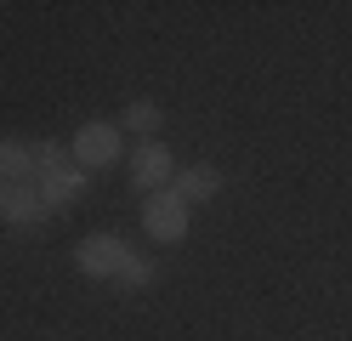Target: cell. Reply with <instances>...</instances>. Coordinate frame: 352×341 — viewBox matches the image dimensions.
<instances>
[{"instance_id":"cell-6","label":"cell","mask_w":352,"mask_h":341,"mask_svg":"<svg viewBox=\"0 0 352 341\" xmlns=\"http://www.w3.org/2000/svg\"><path fill=\"white\" fill-rule=\"evenodd\" d=\"M85 194V171L69 165V171H57V176H40V199H46V211H63V205H74Z\"/></svg>"},{"instance_id":"cell-2","label":"cell","mask_w":352,"mask_h":341,"mask_svg":"<svg viewBox=\"0 0 352 341\" xmlns=\"http://www.w3.org/2000/svg\"><path fill=\"white\" fill-rule=\"evenodd\" d=\"M142 227L160 245H176V239H188V199L176 194V188H160V194H148L142 205Z\"/></svg>"},{"instance_id":"cell-3","label":"cell","mask_w":352,"mask_h":341,"mask_svg":"<svg viewBox=\"0 0 352 341\" xmlns=\"http://www.w3.org/2000/svg\"><path fill=\"white\" fill-rule=\"evenodd\" d=\"M125 256H131V250H125V239H120V234H91V239L74 250L80 273H91V279H114Z\"/></svg>"},{"instance_id":"cell-10","label":"cell","mask_w":352,"mask_h":341,"mask_svg":"<svg viewBox=\"0 0 352 341\" xmlns=\"http://www.w3.org/2000/svg\"><path fill=\"white\" fill-rule=\"evenodd\" d=\"M34 165H40V176H57V171L74 165V154H69V143H40L34 148Z\"/></svg>"},{"instance_id":"cell-1","label":"cell","mask_w":352,"mask_h":341,"mask_svg":"<svg viewBox=\"0 0 352 341\" xmlns=\"http://www.w3.org/2000/svg\"><path fill=\"white\" fill-rule=\"evenodd\" d=\"M120 148H125V131H120V125H108V120H85V125L74 131V143H69V154H74V165H80V171H102V165H114Z\"/></svg>"},{"instance_id":"cell-9","label":"cell","mask_w":352,"mask_h":341,"mask_svg":"<svg viewBox=\"0 0 352 341\" xmlns=\"http://www.w3.org/2000/svg\"><path fill=\"white\" fill-rule=\"evenodd\" d=\"M165 125V108L160 103H125V114H120V131H142V136H153V131H160Z\"/></svg>"},{"instance_id":"cell-8","label":"cell","mask_w":352,"mask_h":341,"mask_svg":"<svg viewBox=\"0 0 352 341\" xmlns=\"http://www.w3.org/2000/svg\"><path fill=\"white\" fill-rule=\"evenodd\" d=\"M0 182H40V165H34L29 143H0Z\"/></svg>"},{"instance_id":"cell-7","label":"cell","mask_w":352,"mask_h":341,"mask_svg":"<svg viewBox=\"0 0 352 341\" xmlns=\"http://www.w3.org/2000/svg\"><path fill=\"white\" fill-rule=\"evenodd\" d=\"M170 188L182 194L188 205H193V199H210V194H222V171H216V165H188V171H176Z\"/></svg>"},{"instance_id":"cell-5","label":"cell","mask_w":352,"mask_h":341,"mask_svg":"<svg viewBox=\"0 0 352 341\" xmlns=\"http://www.w3.org/2000/svg\"><path fill=\"white\" fill-rule=\"evenodd\" d=\"M131 182H137L142 194H160V188H170V182H176V165H170V154H165L160 143H148L137 159H131Z\"/></svg>"},{"instance_id":"cell-11","label":"cell","mask_w":352,"mask_h":341,"mask_svg":"<svg viewBox=\"0 0 352 341\" xmlns=\"http://www.w3.org/2000/svg\"><path fill=\"white\" fill-rule=\"evenodd\" d=\"M148 279H153V262H148V256H125L120 273H114V285H120V290H142Z\"/></svg>"},{"instance_id":"cell-4","label":"cell","mask_w":352,"mask_h":341,"mask_svg":"<svg viewBox=\"0 0 352 341\" xmlns=\"http://www.w3.org/2000/svg\"><path fill=\"white\" fill-rule=\"evenodd\" d=\"M46 216V199H40V182H0V222L29 227Z\"/></svg>"}]
</instances>
